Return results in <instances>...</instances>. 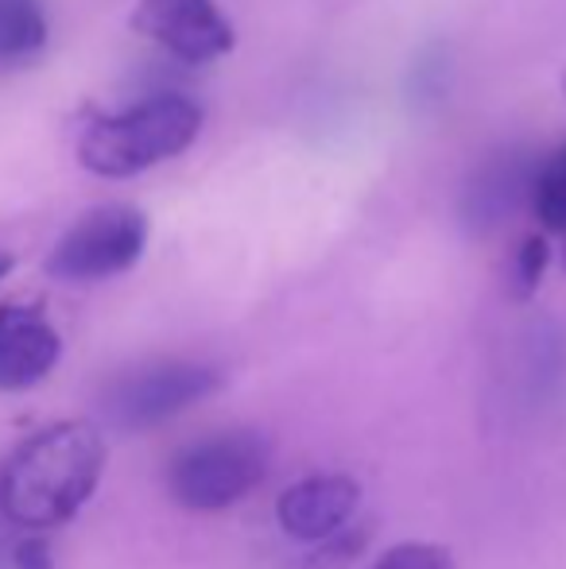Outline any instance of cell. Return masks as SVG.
<instances>
[{
    "label": "cell",
    "mask_w": 566,
    "mask_h": 569,
    "mask_svg": "<svg viewBox=\"0 0 566 569\" xmlns=\"http://www.w3.org/2000/svg\"><path fill=\"white\" fill-rule=\"evenodd\" d=\"M373 569H454V558L435 542H400Z\"/></svg>",
    "instance_id": "7c38bea8"
},
{
    "label": "cell",
    "mask_w": 566,
    "mask_h": 569,
    "mask_svg": "<svg viewBox=\"0 0 566 569\" xmlns=\"http://www.w3.org/2000/svg\"><path fill=\"white\" fill-rule=\"evenodd\" d=\"M198 128L202 109L195 101L182 93H156L121 113L93 117L78 136V159L101 179H132L187 151L198 140Z\"/></svg>",
    "instance_id": "7a4b0ae2"
},
{
    "label": "cell",
    "mask_w": 566,
    "mask_h": 569,
    "mask_svg": "<svg viewBox=\"0 0 566 569\" xmlns=\"http://www.w3.org/2000/svg\"><path fill=\"white\" fill-rule=\"evenodd\" d=\"M361 511V485L341 472H322L291 485L276 503L280 527L299 542H326L349 527Z\"/></svg>",
    "instance_id": "9c48e42d"
},
{
    "label": "cell",
    "mask_w": 566,
    "mask_h": 569,
    "mask_svg": "<svg viewBox=\"0 0 566 569\" xmlns=\"http://www.w3.org/2000/svg\"><path fill=\"white\" fill-rule=\"evenodd\" d=\"M47 43V16L39 0H0V67L36 59Z\"/></svg>",
    "instance_id": "30bf717a"
},
{
    "label": "cell",
    "mask_w": 566,
    "mask_h": 569,
    "mask_svg": "<svg viewBox=\"0 0 566 569\" xmlns=\"http://www.w3.org/2000/svg\"><path fill=\"white\" fill-rule=\"evenodd\" d=\"M62 357V338L36 302L0 307V396H16L54 372Z\"/></svg>",
    "instance_id": "52a82bcc"
},
{
    "label": "cell",
    "mask_w": 566,
    "mask_h": 569,
    "mask_svg": "<svg viewBox=\"0 0 566 569\" xmlns=\"http://www.w3.org/2000/svg\"><path fill=\"white\" fill-rule=\"evenodd\" d=\"M148 248V218L132 206H98L82 213L47 256V271L62 283H101L132 263Z\"/></svg>",
    "instance_id": "277c9868"
},
{
    "label": "cell",
    "mask_w": 566,
    "mask_h": 569,
    "mask_svg": "<svg viewBox=\"0 0 566 569\" xmlns=\"http://www.w3.org/2000/svg\"><path fill=\"white\" fill-rule=\"evenodd\" d=\"M132 28L190 67L221 59L234 47V28L214 0H140Z\"/></svg>",
    "instance_id": "8992f818"
},
{
    "label": "cell",
    "mask_w": 566,
    "mask_h": 569,
    "mask_svg": "<svg viewBox=\"0 0 566 569\" xmlns=\"http://www.w3.org/2000/svg\"><path fill=\"white\" fill-rule=\"evenodd\" d=\"M539 159L524 148H505L489 156L466 182L461 194V218L474 232L500 229L524 202H532Z\"/></svg>",
    "instance_id": "ba28073f"
},
{
    "label": "cell",
    "mask_w": 566,
    "mask_h": 569,
    "mask_svg": "<svg viewBox=\"0 0 566 569\" xmlns=\"http://www.w3.org/2000/svg\"><path fill=\"white\" fill-rule=\"evenodd\" d=\"M218 368L195 360H163L121 376L101 399V411L117 430H151L218 391Z\"/></svg>",
    "instance_id": "5b68a950"
},
{
    "label": "cell",
    "mask_w": 566,
    "mask_h": 569,
    "mask_svg": "<svg viewBox=\"0 0 566 569\" xmlns=\"http://www.w3.org/2000/svg\"><path fill=\"white\" fill-rule=\"evenodd\" d=\"M547 260H552V248H547L544 237H528L516 256V283H520V295H532L539 287L547 271Z\"/></svg>",
    "instance_id": "4fadbf2b"
},
{
    "label": "cell",
    "mask_w": 566,
    "mask_h": 569,
    "mask_svg": "<svg viewBox=\"0 0 566 569\" xmlns=\"http://www.w3.org/2000/svg\"><path fill=\"white\" fill-rule=\"evenodd\" d=\"M272 446L260 430H221L182 446L167 465V492L187 511H221L268 477Z\"/></svg>",
    "instance_id": "3957f363"
},
{
    "label": "cell",
    "mask_w": 566,
    "mask_h": 569,
    "mask_svg": "<svg viewBox=\"0 0 566 569\" xmlns=\"http://www.w3.org/2000/svg\"><path fill=\"white\" fill-rule=\"evenodd\" d=\"M106 472V442L90 422H51L20 442L0 469V511L16 527L47 531L86 508Z\"/></svg>",
    "instance_id": "6da1fadb"
},
{
    "label": "cell",
    "mask_w": 566,
    "mask_h": 569,
    "mask_svg": "<svg viewBox=\"0 0 566 569\" xmlns=\"http://www.w3.org/2000/svg\"><path fill=\"white\" fill-rule=\"evenodd\" d=\"M532 210L547 232L566 237V143L552 159H539L536 182H532Z\"/></svg>",
    "instance_id": "8fae6325"
},
{
    "label": "cell",
    "mask_w": 566,
    "mask_h": 569,
    "mask_svg": "<svg viewBox=\"0 0 566 569\" xmlns=\"http://www.w3.org/2000/svg\"><path fill=\"white\" fill-rule=\"evenodd\" d=\"M12 268H16V260H12V256H8V252H0V279H4Z\"/></svg>",
    "instance_id": "9a60e30c"
},
{
    "label": "cell",
    "mask_w": 566,
    "mask_h": 569,
    "mask_svg": "<svg viewBox=\"0 0 566 569\" xmlns=\"http://www.w3.org/2000/svg\"><path fill=\"white\" fill-rule=\"evenodd\" d=\"M12 558H16V569H54L51 547H47L43 539H23Z\"/></svg>",
    "instance_id": "5bb4252c"
}]
</instances>
